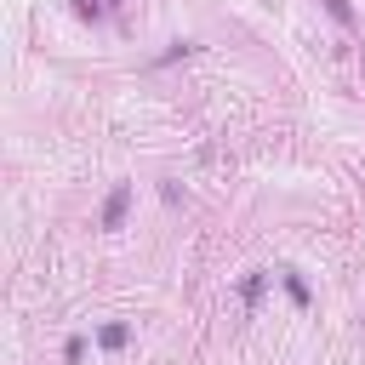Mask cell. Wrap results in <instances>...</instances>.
<instances>
[{
    "label": "cell",
    "instance_id": "cell-7",
    "mask_svg": "<svg viewBox=\"0 0 365 365\" xmlns=\"http://www.w3.org/2000/svg\"><path fill=\"white\" fill-rule=\"evenodd\" d=\"M74 11H80V17H91V23H97V17H103V0H74Z\"/></svg>",
    "mask_w": 365,
    "mask_h": 365
},
{
    "label": "cell",
    "instance_id": "cell-5",
    "mask_svg": "<svg viewBox=\"0 0 365 365\" xmlns=\"http://www.w3.org/2000/svg\"><path fill=\"white\" fill-rule=\"evenodd\" d=\"M325 11H331L342 29H354V6H348V0H325Z\"/></svg>",
    "mask_w": 365,
    "mask_h": 365
},
{
    "label": "cell",
    "instance_id": "cell-3",
    "mask_svg": "<svg viewBox=\"0 0 365 365\" xmlns=\"http://www.w3.org/2000/svg\"><path fill=\"white\" fill-rule=\"evenodd\" d=\"M97 342H103V348H125V342H131V325H120V319H114V325H103V331H97Z\"/></svg>",
    "mask_w": 365,
    "mask_h": 365
},
{
    "label": "cell",
    "instance_id": "cell-1",
    "mask_svg": "<svg viewBox=\"0 0 365 365\" xmlns=\"http://www.w3.org/2000/svg\"><path fill=\"white\" fill-rule=\"evenodd\" d=\"M125 211H131V182H114V194L103 200V228H120Z\"/></svg>",
    "mask_w": 365,
    "mask_h": 365
},
{
    "label": "cell",
    "instance_id": "cell-2",
    "mask_svg": "<svg viewBox=\"0 0 365 365\" xmlns=\"http://www.w3.org/2000/svg\"><path fill=\"white\" fill-rule=\"evenodd\" d=\"M262 291H268V274H245V285H240L245 308H257V302H262Z\"/></svg>",
    "mask_w": 365,
    "mask_h": 365
},
{
    "label": "cell",
    "instance_id": "cell-4",
    "mask_svg": "<svg viewBox=\"0 0 365 365\" xmlns=\"http://www.w3.org/2000/svg\"><path fill=\"white\" fill-rule=\"evenodd\" d=\"M188 51H200V46H194V40H177L171 51H160V57H154V68H160V63H177V57H188Z\"/></svg>",
    "mask_w": 365,
    "mask_h": 365
},
{
    "label": "cell",
    "instance_id": "cell-6",
    "mask_svg": "<svg viewBox=\"0 0 365 365\" xmlns=\"http://www.w3.org/2000/svg\"><path fill=\"white\" fill-rule=\"evenodd\" d=\"M285 291H291V302H297V308H302V302H308V285H302V279H297V274H285Z\"/></svg>",
    "mask_w": 365,
    "mask_h": 365
}]
</instances>
